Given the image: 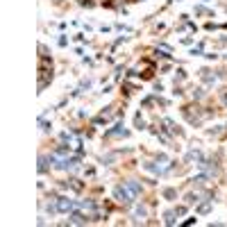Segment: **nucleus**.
<instances>
[{"mask_svg":"<svg viewBox=\"0 0 227 227\" xmlns=\"http://www.w3.org/2000/svg\"><path fill=\"white\" fill-rule=\"evenodd\" d=\"M127 186H129V191H132V193H139V191H141V186H139L136 182H127Z\"/></svg>","mask_w":227,"mask_h":227,"instance_id":"obj_3","label":"nucleus"},{"mask_svg":"<svg viewBox=\"0 0 227 227\" xmlns=\"http://www.w3.org/2000/svg\"><path fill=\"white\" fill-rule=\"evenodd\" d=\"M71 207H73V202H71V200H66V198H61V200H59V205H57V209H59V211H68Z\"/></svg>","mask_w":227,"mask_h":227,"instance_id":"obj_2","label":"nucleus"},{"mask_svg":"<svg viewBox=\"0 0 227 227\" xmlns=\"http://www.w3.org/2000/svg\"><path fill=\"white\" fill-rule=\"evenodd\" d=\"M114 195H116V200H118V202H125V205H129V202H132V198L127 195V191H125L123 186H118V189L114 191Z\"/></svg>","mask_w":227,"mask_h":227,"instance_id":"obj_1","label":"nucleus"},{"mask_svg":"<svg viewBox=\"0 0 227 227\" xmlns=\"http://www.w3.org/2000/svg\"><path fill=\"white\" fill-rule=\"evenodd\" d=\"M223 100H225V105H227V95H223Z\"/></svg>","mask_w":227,"mask_h":227,"instance_id":"obj_4","label":"nucleus"}]
</instances>
